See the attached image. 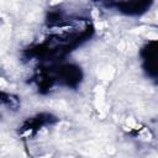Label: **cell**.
I'll return each mask as SVG.
<instances>
[{
  "label": "cell",
  "mask_w": 158,
  "mask_h": 158,
  "mask_svg": "<svg viewBox=\"0 0 158 158\" xmlns=\"http://www.w3.org/2000/svg\"><path fill=\"white\" fill-rule=\"evenodd\" d=\"M100 78L104 79V80H110L112 77H114V69L111 67H106L105 69H101L100 72Z\"/></svg>",
  "instance_id": "cell-1"
},
{
  "label": "cell",
  "mask_w": 158,
  "mask_h": 158,
  "mask_svg": "<svg viewBox=\"0 0 158 158\" xmlns=\"http://www.w3.org/2000/svg\"><path fill=\"white\" fill-rule=\"evenodd\" d=\"M146 36L149 38V40H158V32L154 31V30H151L146 33Z\"/></svg>",
  "instance_id": "cell-2"
}]
</instances>
